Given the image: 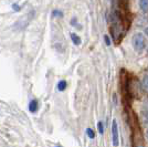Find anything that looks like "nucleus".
I'll return each mask as SVG.
<instances>
[{
	"instance_id": "2",
	"label": "nucleus",
	"mask_w": 148,
	"mask_h": 147,
	"mask_svg": "<svg viewBox=\"0 0 148 147\" xmlns=\"http://www.w3.org/2000/svg\"><path fill=\"white\" fill-rule=\"evenodd\" d=\"M112 135H113V145H114V146H118V144H119L118 125H117V122H116L115 120L113 121V125H112Z\"/></svg>"
},
{
	"instance_id": "9",
	"label": "nucleus",
	"mask_w": 148,
	"mask_h": 147,
	"mask_svg": "<svg viewBox=\"0 0 148 147\" xmlns=\"http://www.w3.org/2000/svg\"><path fill=\"white\" fill-rule=\"evenodd\" d=\"M97 127H99V134H103V133H104V127H103V123H102V122H99V123H97Z\"/></svg>"
},
{
	"instance_id": "8",
	"label": "nucleus",
	"mask_w": 148,
	"mask_h": 147,
	"mask_svg": "<svg viewBox=\"0 0 148 147\" xmlns=\"http://www.w3.org/2000/svg\"><path fill=\"white\" fill-rule=\"evenodd\" d=\"M86 134H87V136L90 137V138H94L95 137V133H94V131H93L92 128H87L86 129Z\"/></svg>"
},
{
	"instance_id": "10",
	"label": "nucleus",
	"mask_w": 148,
	"mask_h": 147,
	"mask_svg": "<svg viewBox=\"0 0 148 147\" xmlns=\"http://www.w3.org/2000/svg\"><path fill=\"white\" fill-rule=\"evenodd\" d=\"M104 41L106 43V45H111V39L108 36H104Z\"/></svg>"
},
{
	"instance_id": "13",
	"label": "nucleus",
	"mask_w": 148,
	"mask_h": 147,
	"mask_svg": "<svg viewBox=\"0 0 148 147\" xmlns=\"http://www.w3.org/2000/svg\"><path fill=\"white\" fill-rule=\"evenodd\" d=\"M146 138L148 139V128H147V131H146Z\"/></svg>"
},
{
	"instance_id": "11",
	"label": "nucleus",
	"mask_w": 148,
	"mask_h": 147,
	"mask_svg": "<svg viewBox=\"0 0 148 147\" xmlns=\"http://www.w3.org/2000/svg\"><path fill=\"white\" fill-rule=\"evenodd\" d=\"M53 16H63V13H62L61 11L56 10V11H53Z\"/></svg>"
},
{
	"instance_id": "4",
	"label": "nucleus",
	"mask_w": 148,
	"mask_h": 147,
	"mask_svg": "<svg viewBox=\"0 0 148 147\" xmlns=\"http://www.w3.org/2000/svg\"><path fill=\"white\" fill-rule=\"evenodd\" d=\"M70 36H71V40L73 41V43L75 44V45H80V44H81V39H80V37H79V36H76L75 33H71Z\"/></svg>"
},
{
	"instance_id": "5",
	"label": "nucleus",
	"mask_w": 148,
	"mask_h": 147,
	"mask_svg": "<svg viewBox=\"0 0 148 147\" xmlns=\"http://www.w3.org/2000/svg\"><path fill=\"white\" fill-rule=\"evenodd\" d=\"M142 85H143V89L148 93V74L144 75V78H143L142 80Z\"/></svg>"
},
{
	"instance_id": "14",
	"label": "nucleus",
	"mask_w": 148,
	"mask_h": 147,
	"mask_svg": "<svg viewBox=\"0 0 148 147\" xmlns=\"http://www.w3.org/2000/svg\"><path fill=\"white\" fill-rule=\"evenodd\" d=\"M146 33H147V34H148V28H147V29H146Z\"/></svg>"
},
{
	"instance_id": "3",
	"label": "nucleus",
	"mask_w": 148,
	"mask_h": 147,
	"mask_svg": "<svg viewBox=\"0 0 148 147\" xmlns=\"http://www.w3.org/2000/svg\"><path fill=\"white\" fill-rule=\"evenodd\" d=\"M29 110H30V112H32V113H34V112L38 110V101L37 100H32V101H31L30 104H29Z\"/></svg>"
},
{
	"instance_id": "12",
	"label": "nucleus",
	"mask_w": 148,
	"mask_h": 147,
	"mask_svg": "<svg viewBox=\"0 0 148 147\" xmlns=\"http://www.w3.org/2000/svg\"><path fill=\"white\" fill-rule=\"evenodd\" d=\"M12 7H13V10H14V11H19V10H20V7H19L18 5H16V3H14Z\"/></svg>"
},
{
	"instance_id": "1",
	"label": "nucleus",
	"mask_w": 148,
	"mask_h": 147,
	"mask_svg": "<svg viewBox=\"0 0 148 147\" xmlns=\"http://www.w3.org/2000/svg\"><path fill=\"white\" fill-rule=\"evenodd\" d=\"M145 38L142 33H136L133 37V47L136 51H143L145 49Z\"/></svg>"
},
{
	"instance_id": "16",
	"label": "nucleus",
	"mask_w": 148,
	"mask_h": 147,
	"mask_svg": "<svg viewBox=\"0 0 148 147\" xmlns=\"http://www.w3.org/2000/svg\"><path fill=\"white\" fill-rule=\"evenodd\" d=\"M56 147H61V146H56Z\"/></svg>"
},
{
	"instance_id": "15",
	"label": "nucleus",
	"mask_w": 148,
	"mask_h": 147,
	"mask_svg": "<svg viewBox=\"0 0 148 147\" xmlns=\"http://www.w3.org/2000/svg\"><path fill=\"white\" fill-rule=\"evenodd\" d=\"M137 147H144V146H137Z\"/></svg>"
},
{
	"instance_id": "7",
	"label": "nucleus",
	"mask_w": 148,
	"mask_h": 147,
	"mask_svg": "<svg viewBox=\"0 0 148 147\" xmlns=\"http://www.w3.org/2000/svg\"><path fill=\"white\" fill-rule=\"evenodd\" d=\"M139 6H140L143 11L147 12L148 11V0H142V1L139 2Z\"/></svg>"
},
{
	"instance_id": "6",
	"label": "nucleus",
	"mask_w": 148,
	"mask_h": 147,
	"mask_svg": "<svg viewBox=\"0 0 148 147\" xmlns=\"http://www.w3.org/2000/svg\"><path fill=\"white\" fill-rule=\"evenodd\" d=\"M66 86H68L66 81L62 80V81H60V82L58 83V90H59V91H64V90L66 89Z\"/></svg>"
}]
</instances>
